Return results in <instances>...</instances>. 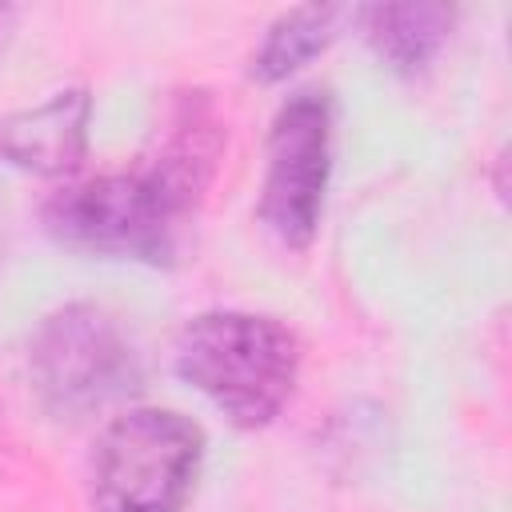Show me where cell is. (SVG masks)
<instances>
[{
    "label": "cell",
    "instance_id": "1",
    "mask_svg": "<svg viewBox=\"0 0 512 512\" xmlns=\"http://www.w3.org/2000/svg\"><path fill=\"white\" fill-rule=\"evenodd\" d=\"M220 156V128L208 100L176 104L156 156L132 172L68 184L48 200V232L80 252L168 260L196 212Z\"/></svg>",
    "mask_w": 512,
    "mask_h": 512
},
{
    "label": "cell",
    "instance_id": "2",
    "mask_svg": "<svg viewBox=\"0 0 512 512\" xmlns=\"http://www.w3.org/2000/svg\"><path fill=\"white\" fill-rule=\"evenodd\" d=\"M176 368L232 424L260 428L292 396L300 344L272 316L204 312L184 324L176 340Z\"/></svg>",
    "mask_w": 512,
    "mask_h": 512
},
{
    "label": "cell",
    "instance_id": "3",
    "mask_svg": "<svg viewBox=\"0 0 512 512\" xmlns=\"http://www.w3.org/2000/svg\"><path fill=\"white\" fill-rule=\"evenodd\" d=\"M204 432L164 408H132L116 416L92 448L96 512H180L196 488Z\"/></svg>",
    "mask_w": 512,
    "mask_h": 512
},
{
    "label": "cell",
    "instance_id": "4",
    "mask_svg": "<svg viewBox=\"0 0 512 512\" xmlns=\"http://www.w3.org/2000/svg\"><path fill=\"white\" fill-rule=\"evenodd\" d=\"M332 156V112L320 92L292 96L268 136V176L260 196L264 224L288 244L304 248L316 236Z\"/></svg>",
    "mask_w": 512,
    "mask_h": 512
},
{
    "label": "cell",
    "instance_id": "5",
    "mask_svg": "<svg viewBox=\"0 0 512 512\" xmlns=\"http://www.w3.org/2000/svg\"><path fill=\"white\" fill-rule=\"evenodd\" d=\"M36 384L56 412H88L132 380V348L100 308L72 304L48 316L32 344Z\"/></svg>",
    "mask_w": 512,
    "mask_h": 512
},
{
    "label": "cell",
    "instance_id": "6",
    "mask_svg": "<svg viewBox=\"0 0 512 512\" xmlns=\"http://www.w3.org/2000/svg\"><path fill=\"white\" fill-rule=\"evenodd\" d=\"M92 100L84 88L56 92L52 100L0 120V152L40 176H64L84 160Z\"/></svg>",
    "mask_w": 512,
    "mask_h": 512
},
{
    "label": "cell",
    "instance_id": "7",
    "mask_svg": "<svg viewBox=\"0 0 512 512\" xmlns=\"http://www.w3.org/2000/svg\"><path fill=\"white\" fill-rule=\"evenodd\" d=\"M452 8L444 4H372L364 8L368 44L400 72L424 68L448 40Z\"/></svg>",
    "mask_w": 512,
    "mask_h": 512
},
{
    "label": "cell",
    "instance_id": "8",
    "mask_svg": "<svg viewBox=\"0 0 512 512\" xmlns=\"http://www.w3.org/2000/svg\"><path fill=\"white\" fill-rule=\"evenodd\" d=\"M336 20H340V8H328V4L324 8L320 4L292 8L288 16H280L268 28V36H264V44H260V52L252 60V76H260V80L288 76L292 68H300L308 56H316L332 40Z\"/></svg>",
    "mask_w": 512,
    "mask_h": 512
},
{
    "label": "cell",
    "instance_id": "9",
    "mask_svg": "<svg viewBox=\"0 0 512 512\" xmlns=\"http://www.w3.org/2000/svg\"><path fill=\"white\" fill-rule=\"evenodd\" d=\"M12 20H16V12H12L8 4H0V48H4V40H8V32H12Z\"/></svg>",
    "mask_w": 512,
    "mask_h": 512
}]
</instances>
